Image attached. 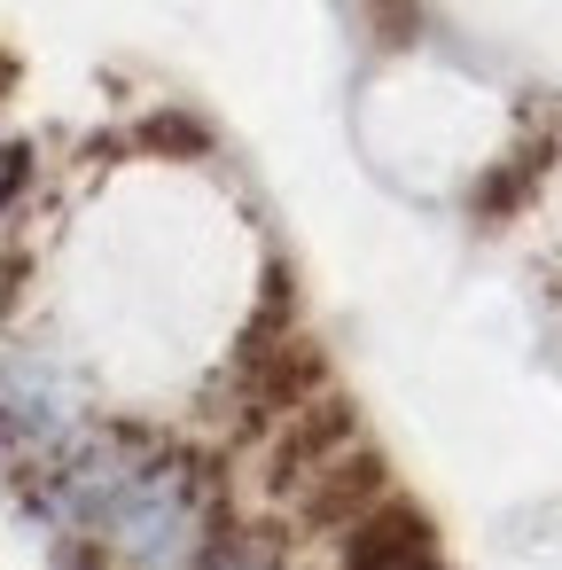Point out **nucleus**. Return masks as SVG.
I'll return each instance as SVG.
<instances>
[{
    "instance_id": "obj_1",
    "label": "nucleus",
    "mask_w": 562,
    "mask_h": 570,
    "mask_svg": "<svg viewBox=\"0 0 562 570\" xmlns=\"http://www.w3.org/2000/svg\"><path fill=\"white\" fill-rule=\"evenodd\" d=\"M352 570H430V531L406 508H383L352 531Z\"/></svg>"
}]
</instances>
